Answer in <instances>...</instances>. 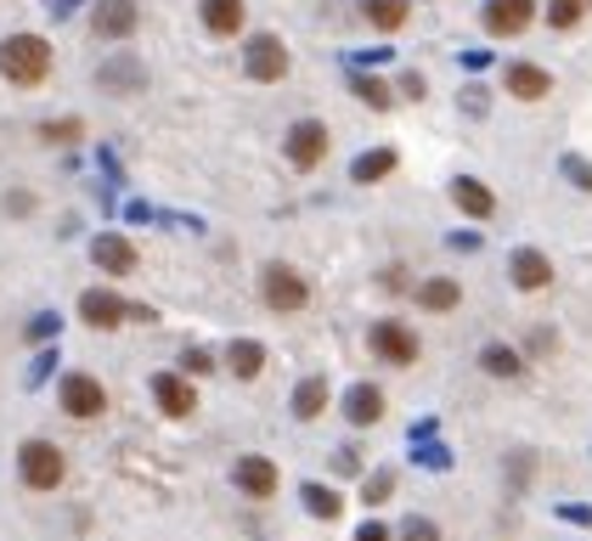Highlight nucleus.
<instances>
[{"label":"nucleus","mask_w":592,"mask_h":541,"mask_svg":"<svg viewBox=\"0 0 592 541\" xmlns=\"http://www.w3.org/2000/svg\"><path fill=\"white\" fill-rule=\"evenodd\" d=\"M52 68H57V52H52V40H45V34H12V40H0V74H7V85L40 90L45 79H52Z\"/></svg>","instance_id":"obj_1"},{"label":"nucleus","mask_w":592,"mask_h":541,"mask_svg":"<svg viewBox=\"0 0 592 541\" xmlns=\"http://www.w3.org/2000/svg\"><path fill=\"white\" fill-rule=\"evenodd\" d=\"M260 300H266V311L293 316V311H305V305H311V282H305L300 271H293V266L271 260V266L260 271Z\"/></svg>","instance_id":"obj_2"},{"label":"nucleus","mask_w":592,"mask_h":541,"mask_svg":"<svg viewBox=\"0 0 592 541\" xmlns=\"http://www.w3.org/2000/svg\"><path fill=\"white\" fill-rule=\"evenodd\" d=\"M18 474L29 490H57L68 479V457L52 446V440H23L18 446Z\"/></svg>","instance_id":"obj_3"},{"label":"nucleus","mask_w":592,"mask_h":541,"mask_svg":"<svg viewBox=\"0 0 592 541\" xmlns=\"http://www.w3.org/2000/svg\"><path fill=\"white\" fill-rule=\"evenodd\" d=\"M282 153H288V164L300 170V175H311V170H322L327 164V153H333V136H327V125L322 119H300L288 136H282Z\"/></svg>","instance_id":"obj_4"},{"label":"nucleus","mask_w":592,"mask_h":541,"mask_svg":"<svg viewBox=\"0 0 592 541\" xmlns=\"http://www.w3.org/2000/svg\"><path fill=\"white\" fill-rule=\"evenodd\" d=\"M57 407L74 418V423H96L108 412V389H103V378H90V372H68L63 383H57Z\"/></svg>","instance_id":"obj_5"},{"label":"nucleus","mask_w":592,"mask_h":541,"mask_svg":"<svg viewBox=\"0 0 592 541\" xmlns=\"http://www.w3.org/2000/svg\"><path fill=\"white\" fill-rule=\"evenodd\" d=\"M243 74H249L255 85L288 79V45H282V34H249V45H243Z\"/></svg>","instance_id":"obj_6"},{"label":"nucleus","mask_w":592,"mask_h":541,"mask_svg":"<svg viewBox=\"0 0 592 541\" xmlns=\"http://www.w3.org/2000/svg\"><path fill=\"white\" fill-rule=\"evenodd\" d=\"M367 344H373V356H378V361H389V367H412V361L423 356V344H418V333H412L407 322H395V316L373 322Z\"/></svg>","instance_id":"obj_7"},{"label":"nucleus","mask_w":592,"mask_h":541,"mask_svg":"<svg viewBox=\"0 0 592 541\" xmlns=\"http://www.w3.org/2000/svg\"><path fill=\"white\" fill-rule=\"evenodd\" d=\"M480 23H485V34H497V40H519L530 23H541V7H536V0H485Z\"/></svg>","instance_id":"obj_8"},{"label":"nucleus","mask_w":592,"mask_h":541,"mask_svg":"<svg viewBox=\"0 0 592 541\" xmlns=\"http://www.w3.org/2000/svg\"><path fill=\"white\" fill-rule=\"evenodd\" d=\"M79 322L96 327V333H114V327L130 322V305L119 300L114 288H85V293H79Z\"/></svg>","instance_id":"obj_9"},{"label":"nucleus","mask_w":592,"mask_h":541,"mask_svg":"<svg viewBox=\"0 0 592 541\" xmlns=\"http://www.w3.org/2000/svg\"><path fill=\"white\" fill-rule=\"evenodd\" d=\"M96 85H103L108 96H141L147 90V63L141 57H130V52H119V57H103V68H96Z\"/></svg>","instance_id":"obj_10"},{"label":"nucleus","mask_w":592,"mask_h":541,"mask_svg":"<svg viewBox=\"0 0 592 541\" xmlns=\"http://www.w3.org/2000/svg\"><path fill=\"white\" fill-rule=\"evenodd\" d=\"M232 479H237V490H243V497H249V502H271V497H277V485H282L277 463H271V457H260V452L237 457Z\"/></svg>","instance_id":"obj_11"},{"label":"nucleus","mask_w":592,"mask_h":541,"mask_svg":"<svg viewBox=\"0 0 592 541\" xmlns=\"http://www.w3.org/2000/svg\"><path fill=\"white\" fill-rule=\"evenodd\" d=\"M503 90L514 96V102H548V96H553V74L541 68V63L514 57V63L503 68Z\"/></svg>","instance_id":"obj_12"},{"label":"nucleus","mask_w":592,"mask_h":541,"mask_svg":"<svg viewBox=\"0 0 592 541\" xmlns=\"http://www.w3.org/2000/svg\"><path fill=\"white\" fill-rule=\"evenodd\" d=\"M90 29H96V40H130L141 29V7H136V0H96Z\"/></svg>","instance_id":"obj_13"},{"label":"nucleus","mask_w":592,"mask_h":541,"mask_svg":"<svg viewBox=\"0 0 592 541\" xmlns=\"http://www.w3.org/2000/svg\"><path fill=\"white\" fill-rule=\"evenodd\" d=\"M153 401L164 418H192L197 412V389L186 372H153Z\"/></svg>","instance_id":"obj_14"},{"label":"nucleus","mask_w":592,"mask_h":541,"mask_svg":"<svg viewBox=\"0 0 592 541\" xmlns=\"http://www.w3.org/2000/svg\"><path fill=\"white\" fill-rule=\"evenodd\" d=\"M508 282H514L519 293L553 288V260L541 255V249H514V255H508Z\"/></svg>","instance_id":"obj_15"},{"label":"nucleus","mask_w":592,"mask_h":541,"mask_svg":"<svg viewBox=\"0 0 592 541\" xmlns=\"http://www.w3.org/2000/svg\"><path fill=\"white\" fill-rule=\"evenodd\" d=\"M197 18L215 40H237L243 23H249V0H197Z\"/></svg>","instance_id":"obj_16"},{"label":"nucleus","mask_w":592,"mask_h":541,"mask_svg":"<svg viewBox=\"0 0 592 541\" xmlns=\"http://www.w3.org/2000/svg\"><path fill=\"white\" fill-rule=\"evenodd\" d=\"M90 260L103 266L108 277H130V271L141 266L136 242H130V237H119V231H103V237H96V242H90Z\"/></svg>","instance_id":"obj_17"},{"label":"nucleus","mask_w":592,"mask_h":541,"mask_svg":"<svg viewBox=\"0 0 592 541\" xmlns=\"http://www.w3.org/2000/svg\"><path fill=\"white\" fill-rule=\"evenodd\" d=\"M412 300H418V311H429V316H446V311L463 305V282H458V277H423V282L412 288Z\"/></svg>","instance_id":"obj_18"},{"label":"nucleus","mask_w":592,"mask_h":541,"mask_svg":"<svg viewBox=\"0 0 592 541\" xmlns=\"http://www.w3.org/2000/svg\"><path fill=\"white\" fill-rule=\"evenodd\" d=\"M452 204H458L469 220H491V215H497V192H491L480 175H458V181H452Z\"/></svg>","instance_id":"obj_19"},{"label":"nucleus","mask_w":592,"mask_h":541,"mask_svg":"<svg viewBox=\"0 0 592 541\" xmlns=\"http://www.w3.org/2000/svg\"><path fill=\"white\" fill-rule=\"evenodd\" d=\"M226 372L243 378V383H255L266 372V344L260 338H232L226 344Z\"/></svg>","instance_id":"obj_20"},{"label":"nucleus","mask_w":592,"mask_h":541,"mask_svg":"<svg viewBox=\"0 0 592 541\" xmlns=\"http://www.w3.org/2000/svg\"><path fill=\"white\" fill-rule=\"evenodd\" d=\"M344 418H351L356 429H373L384 418V389L378 383H356L351 396H344Z\"/></svg>","instance_id":"obj_21"},{"label":"nucleus","mask_w":592,"mask_h":541,"mask_svg":"<svg viewBox=\"0 0 592 541\" xmlns=\"http://www.w3.org/2000/svg\"><path fill=\"white\" fill-rule=\"evenodd\" d=\"M362 18H367L378 34H401L407 18H412V0H362Z\"/></svg>","instance_id":"obj_22"},{"label":"nucleus","mask_w":592,"mask_h":541,"mask_svg":"<svg viewBox=\"0 0 592 541\" xmlns=\"http://www.w3.org/2000/svg\"><path fill=\"white\" fill-rule=\"evenodd\" d=\"M322 412H327V378L311 372L300 389H293V418H300V423H316Z\"/></svg>","instance_id":"obj_23"},{"label":"nucleus","mask_w":592,"mask_h":541,"mask_svg":"<svg viewBox=\"0 0 592 541\" xmlns=\"http://www.w3.org/2000/svg\"><path fill=\"white\" fill-rule=\"evenodd\" d=\"M395 164H401V153H395V147H378V153H362V159L351 164V181H356V186L384 181V175H395Z\"/></svg>","instance_id":"obj_24"},{"label":"nucleus","mask_w":592,"mask_h":541,"mask_svg":"<svg viewBox=\"0 0 592 541\" xmlns=\"http://www.w3.org/2000/svg\"><path fill=\"white\" fill-rule=\"evenodd\" d=\"M480 367H485L491 378H519V372H525V356L514 350V344H485V350H480Z\"/></svg>","instance_id":"obj_25"},{"label":"nucleus","mask_w":592,"mask_h":541,"mask_svg":"<svg viewBox=\"0 0 592 541\" xmlns=\"http://www.w3.org/2000/svg\"><path fill=\"white\" fill-rule=\"evenodd\" d=\"M586 12H592V0H548V7H541V23L564 34V29H581Z\"/></svg>","instance_id":"obj_26"},{"label":"nucleus","mask_w":592,"mask_h":541,"mask_svg":"<svg viewBox=\"0 0 592 541\" xmlns=\"http://www.w3.org/2000/svg\"><path fill=\"white\" fill-rule=\"evenodd\" d=\"M351 90L362 96L373 113H389V108H395V90H389L384 79H373V74H351Z\"/></svg>","instance_id":"obj_27"},{"label":"nucleus","mask_w":592,"mask_h":541,"mask_svg":"<svg viewBox=\"0 0 592 541\" xmlns=\"http://www.w3.org/2000/svg\"><path fill=\"white\" fill-rule=\"evenodd\" d=\"M300 497H305V513L311 519H338L344 513V497H338V490H327V485H305Z\"/></svg>","instance_id":"obj_28"},{"label":"nucleus","mask_w":592,"mask_h":541,"mask_svg":"<svg viewBox=\"0 0 592 541\" xmlns=\"http://www.w3.org/2000/svg\"><path fill=\"white\" fill-rule=\"evenodd\" d=\"M40 141L74 147V141H85V119H45V125H40Z\"/></svg>","instance_id":"obj_29"},{"label":"nucleus","mask_w":592,"mask_h":541,"mask_svg":"<svg viewBox=\"0 0 592 541\" xmlns=\"http://www.w3.org/2000/svg\"><path fill=\"white\" fill-rule=\"evenodd\" d=\"M389 490H395V474H389V468H378V474H367V479H362V502H367V508H378V502H389Z\"/></svg>","instance_id":"obj_30"},{"label":"nucleus","mask_w":592,"mask_h":541,"mask_svg":"<svg viewBox=\"0 0 592 541\" xmlns=\"http://www.w3.org/2000/svg\"><path fill=\"white\" fill-rule=\"evenodd\" d=\"M181 372L186 378H209L215 372V356L204 350V344H186V350H181Z\"/></svg>","instance_id":"obj_31"},{"label":"nucleus","mask_w":592,"mask_h":541,"mask_svg":"<svg viewBox=\"0 0 592 541\" xmlns=\"http://www.w3.org/2000/svg\"><path fill=\"white\" fill-rule=\"evenodd\" d=\"M57 327H63V316H57V311H40V316L29 322V338H34V344H45V338H57Z\"/></svg>","instance_id":"obj_32"},{"label":"nucleus","mask_w":592,"mask_h":541,"mask_svg":"<svg viewBox=\"0 0 592 541\" xmlns=\"http://www.w3.org/2000/svg\"><path fill=\"white\" fill-rule=\"evenodd\" d=\"M401 541H440V524H434V519H418V513H412V519L401 524Z\"/></svg>","instance_id":"obj_33"},{"label":"nucleus","mask_w":592,"mask_h":541,"mask_svg":"<svg viewBox=\"0 0 592 541\" xmlns=\"http://www.w3.org/2000/svg\"><path fill=\"white\" fill-rule=\"evenodd\" d=\"M395 90H401V96H412V102H423V96H429V79H423L418 68H407L401 79H395Z\"/></svg>","instance_id":"obj_34"},{"label":"nucleus","mask_w":592,"mask_h":541,"mask_svg":"<svg viewBox=\"0 0 592 541\" xmlns=\"http://www.w3.org/2000/svg\"><path fill=\"white\" fill-rule=\"evenodd\" d=\"M564 175H570L581 192H592V164H586V159H575V153H570V159H564Z\"/></svg>","instance_id":"obj_35"},{"label":"nucleus","mask_w":592,"mask_h":541,"mask_svg":"<svg viewBox=\"0 0 592 541\" xmlns=\"http://www.w3.org/2000/svg\"><path fill=\"white\" fill-rule=\"evenodd\" d=\"M378 288H384V293H401V288H407V277H401V266H389V271L378 277Z\"/></svg>","instance_id":"obj_36"},{"label":"nucleus","mask_w":592,"mask_h":541,"mask_svg":"<svg viewBox=\"0 0 592 541\" xmlns=\"http://www.w3.org/2000/svg\"><path fill=\"white\" fill-rule=\"evenodd\" d=\"M356 541H389V524H378V519H367V524L356 530Z\"/></svg>","instance_id":"obj_37"},{"label":"nucleus","mask_w":592,"mask_h":541,"mask_svg":"<svg viewBox=\"0 0 592 541\" xmlns=\"http://www.w3.org/2000/svg\"><path fill=\"white\" fill-rule=\"evenodd\" d=\"M553 344H559V338H553L548 327H536V333H530V350H536V356H541V350H553Z\"/></svg>","instance_id":"obj_38"},{"label":"nucleus","mask_w":592,"mask_h":541,"mask_svg":"<svg viewBox=\"0 0 592 541\" xmlns=\"http://www.w3.org/2000/svg\"><path fill=\"white\" fill-rule=\"evenodd\" d=\"M34 209V198H29V192H18V198H7V215H29Z\"/></svg>","instance_id":"obj_39"}]
</instances>
